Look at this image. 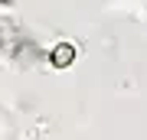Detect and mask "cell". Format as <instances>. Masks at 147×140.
Wrapping results in <instances>:
<instances>
[{"instance_id":"cell-1","label":"cell","mask_w":147,"mask_h":140,"mask_svg":"<svg viewBox=\"0 0 147 140\" xmlns=\"http://www.w3.org/2000/svg\"><path fill=\"white\" fill-rule=\"evenodd\" d=\"M69 59H72V49H69V46H62V49L53 52V62L56 65H69Z\"/></svg>"}]
</instances>
